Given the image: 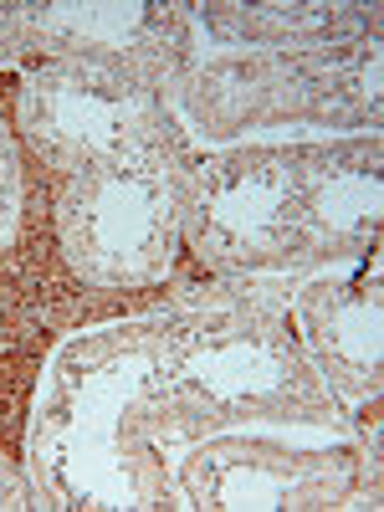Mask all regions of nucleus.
I'll list each match as a JSON object with an SVG mask.
<instances>
[{
  "label": "nucleus",
  "mask_w": 384,
  "mask_h": 512,
  "mask_svg": "<svg viewBox=\"0 0 384 512\" xmlns=\"http://www.w3.org/2000/svg\"><path fill=\"white\" fill-rule=\"evenodd\" d=\"M31 374H36V349H11L0 354V400L21 405L31 390Z\"/></svg>",
  "instance_id": "obj_1"
}]
</instances>
